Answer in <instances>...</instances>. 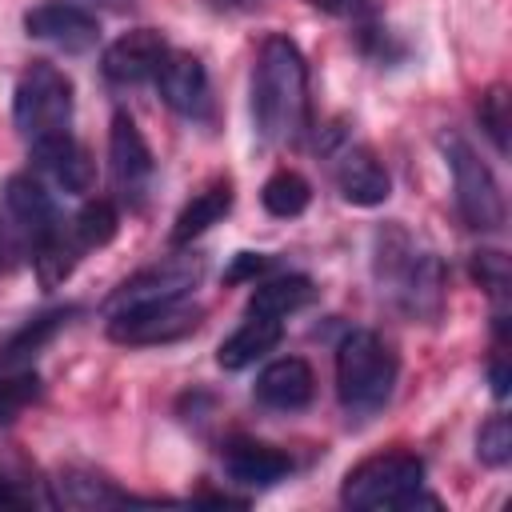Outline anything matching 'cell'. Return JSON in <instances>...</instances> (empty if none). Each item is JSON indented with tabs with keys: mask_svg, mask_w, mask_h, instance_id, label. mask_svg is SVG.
<instances>
[{
	"mask_svg": "<svg viewBox=\"0 0 512 512\" xmlns=\"http://www.w3.org/2000/svg\"><path fill=\"white\" fill-rule=\"evenodd\" d=\"M372 280L380 300L404 320L436 324L444 316V264L432 248L416 244V236L400 220L372 232Z\"/></svg>",
	"mask_w": 512,
	"mask_h": 512,
	"instance_id": "1",
	"label": "cell"
},
{
	"mask_svg": "<svg viewBox=\"0 0 512 512\" xmlns=\"http://www.w3.org/2000/svg\"><path fill=\"white\" fill-rule=\"evenodd\" d=\"M252 124L264 144H300L308 132V64L292 36H264L252 68Z\"/></svg>",
	"mask_w": 512,
	"mask_h": 512,
	"instance_id": "2",
	"label": "cell"
},
{
	"mask_svg": "<svg viewBox=\"0 0 512 512\" xmlns=\"http://www.w3.org/2000/svg\"><path fill=\"white\" fill-rule=\"evenodd\" d=\"M400 360L396 352L368 328H356L336 348V400L348 420L376 416L396 388Z\"/></svg>",
	"mask_w": 512,
	"mask_h": 512,
	"instance_id": "3",
	"label": "cell"
},
{
	"mask_svg": "<svg viewBox=\"0 0 512 512\" xmlns=\"http://www.w3.org/2000/svg\"><path fill=\"white\" fill-rule=\"evenodd\" d=\"M424 460L416 452H380L344 472L340 500L348 508H416V504H440L436 496H424Z\"/></svg>",
	"mask_w": 512,
	"mask_h": 512,
	"instance_id": "4",
	"label": "cell"
},
{
	"mask_svg": "<svg viewBox=\"0 0 512 512\" xmlns=\"http://www.w3.org/2000/svg\"><path fill=\"white\" fill-rule=\"evenodd\" d=\"M72 104H76L72 80L56 64L32 60L20 72L16 92H12V124L28 144H36V140H48L56 132H68Z\"/></svg>",
	"mask_w": 512,
	"mask_h": 512,
	"instance_id": "5",
	"label": "cell"
},
{
	"mask_svg": "<svg viewBox=\"0 0 512 512\" xmlns=\"http://www.w3.org/2000/svg\"><path fill=\"white\" fill-rule=\"evenodd\" d=\"M440 152H444L448 172H452L460 220L472 232H500L508 220V208H504V192H500L492 168L476 156V148L460 132H440Z\"/></svg>",
	"mask_w": 512,
	"mask_h": 512,
	"instance_id": "6",
	"label": "cell"
},
{
	"mask_svg": "<svg viewBox=\"0 0 512 512\" xmlns=\"http://www.w3.org/2000/svg\"><path fill=\"white\" fill-rule=\"evenodd\" d=\"M104 316H108V340L144 348V344H168V340L188 336L200 324V304L188 292V296H168V300L124 304Z\"/></svg>",
	"mask_w": 512,
	"mask_h": 512,
	"instance_id": "7",
	"label": "cell"
},
{
	"mask_svg": "<svg viewBox=\"0 0 512 512\" xmlns=\"http://www.w3.org/2000/svg\"><path fill=\"white\" fill-rule=\"evenodd\" d=\"M108 168H112L116 196L128 208H144V200L152 192L156 160H152V148H148L144 132L136 128V120L128 112L112 116V128H108Z\"/></svg>",
	"mask_w": 512,
	"mask_h": 512,
	"instance_id": "8",
	"label": "cell"
},
{
	"mask_svg": "<svg viewBox=\"0 0 512 512\" xmlns=\"http://www.w3.org/2000/svg\"><path fill=\"white\" fill-rule=\"evenodd\" d=\"M24 32L32 40H44L60 52H92L100 40V24L84 4L72 0H40L36 8L24 12Z\"/></svg>",
	"mask_w": 512,
	"mask_h": 512,
	"instance_id": "9",
	"label": "cell"
},
{
	"mask_svg": "<svg viewBox=\"0 0 512 512\" xmlns=\"http://www.w3.org/2000/svg\"><path fill=\"white\" fill-rule=\"evenodd\" d=\"M152 80H156L160 100L176 116H184V120H208V112H212V84H208V68L200 64V56L172 52L168 48V56L160 60V68H156Z\"/></svg>",
	"mask_w": 512,
	"mask_h": 512,
	"instance_id": "10",
	"label": "cell"
},
{
	"mask_svg": "<svg viewBox=\"0 0 512 512\" xmlns=\"http://www.w3.org/2000/svg\"><path fill=\"white\" fill-rule=\"evenodd\" d=\"M200 276H204V256H196V252H192V256H168V260H160V264L136 272L132 280H124V284L108 296L104 312L124 308V304H144V300L188 296V292L200 284Z\"/></svg>",
	"mask_w": 512,
	"mask_h": 512,
	"instance_id": "11",
	"label": "cell"
},
{
	"mask_svg": "<svg viewBox=\"0 0 512 512\" xmlns=\"http://www.w3.org/2000/svg\"><path fill=\"white\" fill-rule=\"evenodd\" d=\"M332 180L340 188V196L356 208H380L392 196V180L388 168L376 160V152L368 144H340L332 152Z\"/></svg>",
	"mask_w": 512,
	"mask_h": 512,
	"instance_id": "12",
	"label": "cell"
},
{
	"mask_svg": "<svg viewBox=\"0 0 512 512\" xmlns=\"http://www.w3.org/2000/svg\"><path fill=\"white\" fill-rule=\"evenodd\" d=\"M164 56H168V40L156 28H132V32H120L104 48L100 68L112 84H144L156 76Z\"/></svg>",
	"mask_w": 512,
	"mask_h": 512,
	"instance_id": "13",
	"label": "cell"
},
{
	"mask_svg": "<svg viewBox=\"0 0 512 512\" xmlns=\"http://www.w3.org/2000/svg\"><path fill=\"white\" fill-rule=\"evenodd\" d=\"M28 148H32L36 168H40L56 188H64V192H72V196H80V192L92 188V180H96L92 156H88V148H84L72 132H56V136L36 140V144H28Z\"/></svg>",
	"mask_w": 512,
	"mask_h": 512,
	"instance_id": "14",
	"label": "cell"
},
{
	"mask_svg": "<svg viewBox=\"0 0 512 512\" xmlns=\"http://www.w3.org/2000/svg\"><path fill=\"white\" fill-rule=\"evenodd\" d=\"M4 208H8V216L28 232L32 244H40V240L64 232L60 212H56L48 188H44L32 172H12V176L4 180Z\"/></svg>",
	"mask_w": 512,
	"mask_h": 512,
	"instance_id": "15",
	"label": "cell"
},
{
	"mask_svg": "<svg viewBox=\"0 0 512 512\" xmlns=\"http://www.w3.org/2000/svg\"><path fill=\"white\" fill-rule=\"evenodd\" d=\"M312 392H316V376H312L308 360H300V356H280V360L264 364L256 384H252V396L264 408H276V412L304 408L312 400Z\"/></svg>",
	"mask_w": 512,
	"mask_h": 512,
	"instance_id": "16",
	"label": "cell"
},
{
	"mask_svg": "<svg viewBox=\"0 0 512 512\" xmlns=\"http://www.w3.org/2000/svg\"><path fill=\"white\" fill-rule=\"evenodd\" d=\"M224 472L240 488H272L292 472V460L260 440H232L224 448Z\"/></svg>",
	"mask_w": 512,
	"mask_h": 512,
	"instance_id": "17",
	"label": "cell"
},
{
	"mask_svg": "<svg viewBox=\"0 0 512 512\" xmlns=\"http://www.w3.org/2000/svg\"><path fill=\"white\" fill-rule=\"evenodd\" d=\"M232 212V180L228 176H216L212 184H204L172 220V232H168V244L172 248H188L196 236H204L212 224H220L224 216Z\"/></svg>",
	"mask_w": 512,
	"mask_h": 512,
	"instance_id": "18",
	"label": "cell"
},
{
	"mask_svg": "<svg viewBox=\"0 0 512 512\" xmlns=\"http://www.w3.org/2000/svg\"><path fill=\"white\" fill-rule=\"evenodd\" d=\"M280 336H284V320H272V316H256V312H248V320L216 348V360H220V368H228V372H240V368H248V364H256L260 356H268L276 344H280Z\"/></svg>",
	"mask_w": 512,
	"mask_h": 512,
	"instance_id": "19",
	"label": "cell"
},
{
	"mask_svg": "<svg viewBox=\"0 0 512 512\" xmlns=\"http://www.w3.org/2000/svg\"><path fill=\"white\" fill-rule=\"evenodd\" d=\"M60 500L72 504V508H120V504H152V500H136L128 492H120L108 476L100 472H88V468H64L60 480Z\"/></svg>",
	"mask_w": 512,
	"mask_h": 512,
	"instance_id": "20",
	"label": "cell"
},
{
	"mask_svg": "<svg viewBox=\"0 0 512 512\" xmlns=\"http://www.w3.org/2000/svg\"><path fill=\"white\" fill-rule=\"evenodd\" d=\"M312 300H316L312 280H308V276L288 272V276H276V280L256 284V292L248 296V312H256V316H272V320H284V316L300 312V308H304V304H312Z\"/></svg>",
	"mask_w": 512,
	"mask_h": 512,
	"instance_id": "21",
	"label": "cell"
},
{
	"mask_svg": "<svg viewBox=\"0 0 512 512\" xmlns=\"http://www.w3.org/2000/svg\"><path fill=\"white\" fill-rule=\"evenodd\" d=\"M260 204H264L268 216H276V220H292V216H300V212L312 204V184H308L300 172L280 168V172H272V176L264 180V188H260Z\"/></svg>",
	"mask_w": 512,
	"mask_h": 512,
	"instance_id": "22",
	"label": "cell"
},
{
	"mask_svg": "<svg viewBox=\"0 0 512 512\" xmlns=\"http://www.w3.org/2000/svg\"><path fill=\"white\" fill-rule=\"evenodd\" d=\"M68 316H72V308H56V312H44V316H36V320H28L4 348H0V368H12V364H24V360H32L64 324H68Z\"/></svg>",
	"mask_w": 512,
	"mask_h": 512,
	"instance_id": "23",
	"label": "cell"
},
{
	"mask_svg": "<svg viewBox=\"0 0 512 512\" xmlns=\"http://www.w3.org/2000/svg\"><path fill=\"white\" fill-rule=\"evenodd\" d=\"M116 228H120V212L104 196L84 200L80 212H76V220H72V236H76L80 248H104V244H112Z\"/></svg>",
	"mask_w": 512,
	"mask_h": 512,
	"instance_id": "24",
	"label": "cell"
},
{
	"mask_svg": "<svg viewBox=\"0 0 512 512\" xmlns=\"http://www.w3.org/2000/svg\"><path fill=\"white\" fill-rule=\"evenodd\" d=\"M76 252H80V244H76L72 236H64V232H56V236H48V240L32 244V264H36L40 284H44V288L64 284V280L72 276L76 260H80Z\"/></svg>",
	"mask_w": 512,
	"mask_h": 512,
	"instance_id": "25",
	"label": "cell"
},
{
	"mask_svg": "<svg viewBox=\"0 0 512 512\" xmlns=\"http://www.w3.org/2000/svg\"><path fill=\"white\" fill-rule=\"evenodd\" d=\"M468 272H472V280L492 296L496 312H508V308H504V304H508V256H504L500 248H480V252H472Z\"/></svg>",
	"mask_w": 512,
	"mask_h": 512,
	"instance_id": "26",
	"label": "cell"
},
{
	"mask_svg": "<svg viewBox=\"0 0 512 512\" xmlns=\"http://www.w3.org/2000/svg\"><path fill=\"white\" fill-rule=\"evenodd\" d=\"M476 456L488 464V468H504L512 460V420L504 412L488 416L476 432Z\"/></svg>",
	"mask_w": 512,
	"mask_h": 512,
	"instance_id": "27",
	"label": "cell"
},
{
	"mask_svg": "<svg viewBox=\"0 0 512 512\" xmlns=\"http://www.w3.org/2000/svg\"><path fill=\"white\" fill-rule=\"evenodd\" d=\"M476 116H480V128L488 132V140L496 144V152L504 156L508 152V92L500 84L488 88L476 104Z\"/></svg>",
	"mask_w": 512,
	"mask_h": 512,
	"instance_id": "28",
	"label": "cell"
},
{
	"mask_svg": "<svg viewBox=\"0 0 512 512\" xmlns=\"http://www.w3.org/2000/svg\"><path fill=\"white\" fill-rule=\"evenodd\" d=\"M40 396V376L36 372H16L0 380V420H12L24 404H32Z\"/></svg>",
	"mask_w": 512,
	"mask_h": 512,
	"instance_id": "29",
	"label": "cell"
},
{
	"mask_svg": "<svg viewBox=\"0 0 512 512\" xmlns=\"http://www.w3.org/2000/svg\"><path fill=\"white\" fill-rule=\"evenodd\" d=\"M272 260L264 256V252H236V260H232V268L224 272V280L228 284H240V280H256L264 268H268Z\"/></svg>",
	"mask_w": 512,
	"mask_h": 512,
	"instance_id": "30",
	"label": "cell"
},
{
	"mask_svg": "<svg viewBox=\"0 0 512 512\" xmlns=\"http://www.w3.org/2000/svg\"><path fill=\"white\" fill-rule=\"evenodd\" d=\"M308 4L328 16H340V20H368V12H372V0H308Z\"/></svg>",
	"mask_w": 512,
	"mask_h": 512,
	"instance_id": "31",
	"label": "cell"
},
{
	"mask_svg": "<svg viewBox=\"0 0 512 512\" xmlns=\"http://www.w3.org/2000/svg\"><path fill=\"white\" fill-rule=\"evenodd\" d=\"M28 504H32V492H24L20 480H12L0 468V508H28Z\"/></svg>",
	"mask_w": 512,
	"mask_h": 512,
	"instance_id": "32",
	"label": "cell"
},
{
	"mask_svg": "<svg viewBox=\"0 0 512 512\" xmlns=\"http://www.w3.org/2000/svg\"><path fill=\"white\" fill-rule=\"evenodd\" d=\"M488 380H492V392L504 400V396H508V384H512V372H508L504 352H496V356H492V364H488Z\"/></svg>",
	"mask_w": 512,
	"mask_h": 512,
	"instance_id": "33",
	"label": "cell"
},
{
	"mask_svg": "<svg viewBox=\"0 0 512 512\" xmlns=\"http://www.w3.org/2000/svg\"><path fill=\"white\" fill-rule=\"evenodd\" d=\"M96 4H104V8H116V12H124V8H132L136 0H96Z\"/></svg>",
	"mask_w": 512,
	"mask_h": 512,
	"instance_id": "34",
	"label": "cell"
},
{
	"mask_svg": "<svg viewBox=\"0 0 512 512\" xmlns=\"http://www.w3.org/2000/svg\"><path fill=\"white\" fill-rule=\"evenodd\" d=\"M216 4H224V8H248V4H260V0H216Z\"/></svg>",
	"mask_w": 512,
	"mask_h": 512,
	"instance_id": "35",
	"label": "cell"
}]
</instances>
